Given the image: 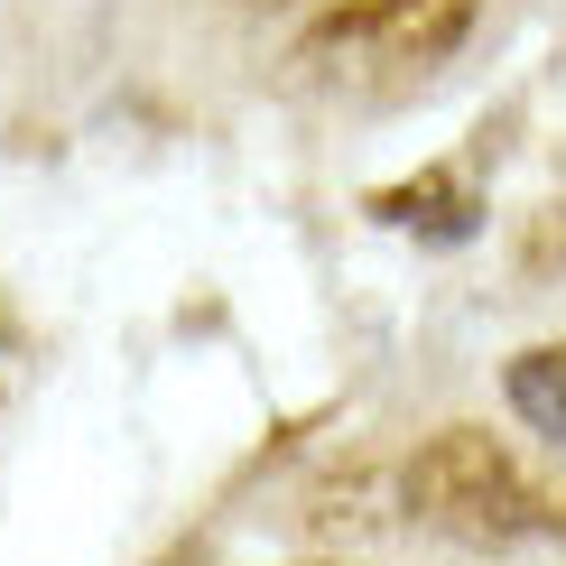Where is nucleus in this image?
Listing matches in <instances>:
<instances>
[{"mask_svg":"<svg viewBox=\"0 0 566 566\" xmlns=\"http://www.w3.org/2000/svg\"><path fill=\"white\" fill-rule=\"evenodd\" d=\"M399 511L455 538H538L566 521V492H548L492 428H437L399 464Z\"/></svg>","mask_w":566,"mask_h":566,"instance_id":"obj_1","label":"nucleus"},{"mask_svg":"<svg viewBox=\"0 0 566 566\" xmlns=\"http://www.w3.org/2000/svg\"><path fill=\"white\" fill-rule=\"evenodd\" d=\"M474 29V0H335L297 38V84L325 93H399L437 75Z\"/></svg>","mask_w":566,"mask_h":566,"instance_id":"obj_2","label":"nucleus"},{"mask_svg":"<svg viewBox=\"0 0 566 566\" xmlns=\"http://www.w3.org/2000/svg\"><path fill=\"white\" fill-rule=\"evenodd\" d=\"M371 214L455 242V232L474 223V186H464V168H428V177H409V186H381V196H371Z\"/></svg>","mask_w":566,"mask_h":566,"instance_id":"obj_3","label":"nucleus"},{"mask_svg":"<svg viewBox=\"0 0 566 566\" xmlns=\"http://www.w3.org/2000/svg\"><path fill=\"white\" fill-rule=\"evenodd\" d=\"M502 390H511V409H521L538 437L566 446V344H530L521 363L502 371Z\"/></svg>","mask_w":566,"mask_h":566,"instance_id":"obj_4","label":"nucleus"},{"mask_svg":"<svg viewBox=\"0 0 566 566\" xmlns=\"http://www.w3.org/2000/svg\"><path fill=\"white\" fill-rule=\"evenodd\" d=\"M19 390H29V335H19V316L0 306V409H10Z\"/></svg>","mask_w":566,"mask_h":566,"instance_id":"obj_5","label":"nucleus"}]
</instances>
